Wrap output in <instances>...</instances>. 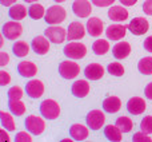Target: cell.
<instances>
[{"label": "cell", "instance_id": "1", "mask_svg": "<svg viewBox=\"0 0 152 142\" xmlns=\"http://www.w3.org/2000/svg\"><path fill=\"white\" fill-rule=\"evenodd\" d=\"M67 18V11L64 10L61 5H51L47 11H45L44 20L45 23H48L50 26L52 24H60L64 21V19Z\"/></svg>", "mask_w": 152, "mask_h": 142}, {"label": "cell", "instance_id": "2", "mask_svg": "<svg viewBox=\"0 0 152 142\" xmlns=\"http://www.w3.org/2000/svg\"><path fill=\"white\" fill-rule=\"evenodd\" d=\"M63 53L67 58L77 61V59H83L84 56L87 55V47H86V44H83V43H80V42H76V40L74 42V40H71L68 44L64 46Z\"/></svg>", "mask_w": 152, "mask_h": 142}, {"label": "cell", "instance_id": "3", "mask_svg": "<svg viewBox=\"0 0 152 142\" xmlns=\"http://www.w3.org/2000/svg\"><path fill=\"white\" fill-rule=\"evenodd\" d=\"M40 113L45 119L53 121L60 115V106L53 99H45L40 103Z\"/></svg>", "mask_w": 152, "mask_h": 142}, {"label": "cell", "instance_id": "4", "mask_svg": "<svg viewBox=\"0 0 152 142\" xmlns=\"http://www.w3.org/2000/svg\"><path fill=\"white\" fill-rule=\"evenodd\" d=\"M44 117L37 115H28L26 119V129L31 133L32 135H40L45 130V121Z\"/></svg>", "mask_w": 152, "mask_h": 142}, {"label": "cell", "instance_id": "5", "mask_svg": "<svg viewBox=\"0 0 152 142\" xmlns=\"http://www.w3.org/2000/svg\"><path fill=\"white\" fill-rule=\"evenodd\" d=\"M3 36L5 39H10V40H16L21 34H23V27L21 24L19 23V20H11V21H7L4 23L3 26Z\"/></svg>", "mask_w": 152, "mask_h": 142}, {"label": "cell", "instance_id": "6", "mask_svg": "<svg viewBox=\"0 0 152 142\" xmlns=\"http://www.w3.org/2000/svg\"><path fill=\"white\" fill-rule=\"evenodd\" d=\"M44 35L51 40L52 43L60 44L67 39V30H64L63 27L58 26V24H52V26L47 27L44 31Z\"/></svg>", "mask_w": 152, "mask_h": 142}, {"label": "cell", "instance_id": "7", "mask_svg": "<svg viewBox=\"0 0 152 142\" xmlns=\"http://www.w3.org/2000/svg\"><path fill=\"white\" fill-rule=\"evenodd\" d=\"M80 72V66L74 61H64L59 66V74L66 79H74Z\"/></svg>", "mask_w": 152, "mask_h": 142}, {"label": "cell", "instance_id": "8", "mask_svg": "<svg viewBox=\"0 0 152 142\" xmlns=\"http://www.w3.org/2000/svg\"><path fill=\"white\" fill-rule=\"evenodd\" d=\"M127 27H128V31L131 32V34L137 35V36L147 34L148 30H150L148 20L145 18H140V16L139 18H134L131 20V23L127 24Z\"/></svg>", "mask_w": 152, "mask_h": 142}, {"label": "cell", "instance_id": "9", "mask_svg": "<svg viewBox=\"0 0 152 142\" xmlns=\"http://www.w3.org/2000/svg\"><path fill=\"white\" fill-rule=\"evenodd\" d=\"M87 125H88L89 129L92 130H99L103 127L105 122V115L102 110H91L87 114Z\"/></svg>", "mask_w": 152, "mask_h": 142}, {"label": "cell", "instance_id": "10", "mask_svg": "<svg viewBox=\"0 0 152 142\" xmlns=\"http://www.w3.org/2000/svg\"><path fill=\"white\" fill-rule=\"evenodd\" d=\"M72 11L77 18H88L92 12V5L88 0H75L72 3Z\"/></svg>", "mask_w": 152, "mask_h": 142}, {"label": "cell", "instance_id": "11", "mask_svg": "<svg viewBox=\"0 0 152 142\" xmlns=\"http://www.w3.org/2000/svg\"><path fill=\"white\" fill-rule=\"evenodd\" d=\"M86 30L87 27H84L81 23L79 21H72L71 24L67 28V39L71 42V40H80L84 38L86 35Z\"/></svg>", "mask_w": 152, "mask_h": 142}, {"label": "cell", "instance_id": "12", "mask_svg": "<svg viewBox=\"0 0 152 142\" xmlns=\"http://www.w3.org/2000/svg\"><path fill=\"white\" fill-rule=\"evenodd\" d=\"M50 42L51 40L48 39L47 36H43V35H39V36L34 38L32 40V51L37 54V55H45V54L50 51Z\"/></svg>", "mask_w": 152, "mask_h": 142}, {"label": "cell", "instance_id": "13", "mask_svg": "<svg viewBox=\"0 0 152 142\" xmlns=\"http://www.w3.org/2000/svg\"><path fill=\"white\" fill-rule=\"evenodd\" d=\"M26 92L28 94V97L37 99L44 94V84L39 79H32L26 84Z\"/></svg>", "mask_w": 152, "mask_h": 142}, {"label": "cell", "instance_id": "14", "mask_svg": "<svg viewBox=\"0 0 152 142\" xmlns=\"http://www.w3.org/2000/svg\"><path fill=\"white\" fill-rule=\"evenodd\" d=\"M128 30L127 26H123V24H111V26L107 27V31H105V35L110 40H118L123 39L126 36V32Z\"/></svg>", "mask_w": 152, "mask_h": 142}, {"label": "cell", "instance_id": "15", "mask_svg": "<svg viewBox=\"0 0 152 142\" xmlns=\"http://www.w3.org/2000/svg\"><path fill=\"white\" fill-rule=\"evenodd\" d=\"M128 10L124 5H112L108 10V18L112 21H126L128 19Z\"/></svg>", "mask_w": 152, "mask_h": 142}, {"label": "cell", "instance_id": "16", "mask_svg": "<svg viewBox=\"0 0 152 142\" xmlns=\"http://www.w3.org/2000/svg\"><path fill=\"white\" fill-rule=\"evenodd\" d=\"M145 101L140 97H132L127 103V110L132 114V115H139L145 111Z\"/></svg>", "mask_w": 152, "mask_h": 142}, {"label": "cell", "instance_id": "17", "mask_svg": "<svg viewBox=\"0 0 152 142\" xmlns=\"http://www.w3.org/2000/svg\"><path fill=\"white\" fill-rule=\"evenodd\" d=\"M86 27H87V32H88L91 36H95V38L100 36V35L103 34V31H104V24H103L102 19L96 18V16L89 18Z\"/></svg>", "mask_w": 152, "mask_h": 142}, {"label": "cell", "instance_id": "18", "mask_svg": "<svg viewBox=\"0 0 152 142\" xmlns=\"http://www.w3.org/2000/svg\"><path fill=\"white\" fill-rule=\"evenodd\" d=\"M84 75L89 81H99L104 75V67L100 63H89L84 70Z\"/></svg>", "mask_w": 152, "mask_h": 142}, {"label": "cell", "instance_id": "19", "mask_svg": "<svg viewBox=\"0 0 152 142\" xmlns=\"http://www.w3.org/2000/svg\"><path fill=\"white\" fill-rule=\"evenodd\" d=\"M88 126V125H87ZM84 126L81 124H75L69 127V135L74 138L75 141H84L88 138L89 135V130L88 127Z\"/></svg>", "mask_w": 152, "mask_h": 142}, {"label": "cell", "instance_id": "20", "mask_svg": "<svg viewBox=\"0 0 152 142\" xmlns=\"http://www.w3.org/2000/svg\"><path fill=\"white\" fill-rule=\"evenodd\" d=\"M103 109H104V111H107L110 114L118 113L121 109V99L116 95H111V97L105 98L103 101Z\"/></svg>", "mask_w": 152, "mask_h": 142}, {"label": "cell", "instance_id": "21", "mask_svg": "<svg viewBox=\"0 0 152 142\" xmlns=\"http://www.w3.org/2000/svg\"><path fill=\"white\" fill-rule=\"evenodd\" d=\"M89 87L91 86H89V83L87 81H84V79H79V81H76L75 83L72 84L71 91L75 97L86 98L87 95L89 94Z\"/></svg>", "mask_w": 152, "mask_h": 142}, {"label": "cell", "instance_id": "22", "mask_svg": "<svg viewBox=\"0 0 152 142\" xmlns=\"http://www.w3.org/2000/svg\"><path fill=\"white\" fill-rule=\"evenodd\" d=\"M18 71L21 76H26V78H32V76L36 75L37 72V66L34 62L29 61H23L18 64Z\"/></svg>", "mask_w": 152, "mask_h": 142}, {"label": "cell", "instance_id": "23", "mask_svg": "<svg viewBox=\"0 0 152 142\" xmlns=\"http://www.w3.org/2000/svg\"><path fill=\"white\" fill-rule=\"evenodd\" d=\"M112 54L116 59H126L131 54V44L128 42H118L113 46Z\"/></svg>", "mask_w": 152, "mask_h": 142}, {"label": "cell", "instance_id": "24", "mask_svg": "<svg viewBox=\"0 0 152 142\" xmlns=\"http://www.w3.org/2000/svg\"><path fill=\"white\" fill-rule=\"evenodd\" d=\"M104 135L107 137V140H110L112 142L123 141V132L116 125H107L104 127Z\"/></svg>", "mask_w": 152, "mask_h": 142}, {"label": "cell", "instance_id": "25", "mask_svg": "<svg viewBox=\"0 0 152 142\" xmlns=\"http://www.w3.org/2000/svg\"><path fill=\"white\" fill-rule=\"evenodd\" d=\"M8 15L13 20H23L27 15H28V10L26 8V5L23 4H13L10 7Z\"/></svg>", "mask_w": 152, "mask_h": 142}, {"label": "cell", "instance_id": "26", "mask_svg": "<svg viewBox=\"0 0 152 142\" xmlns=\"http://www.w3.org/2000/svg\"><path fill=\"white\" fill-rule=\"evenodd\" d=\"M12 53L15 54V56L18 58H24L28 55L29 53V44L24 40H18L15 42V44L12 46Z\"/></svg>", "mask_w": 152, "mask_h": 142}, {"label": "cell", "instance_id": "27", "mask_svg": "<svg viewBox=\"0 0 152 142\" xmlns=\"http://www.w3.org/2000/svg\"><path fill=\"white\" fill-rule=\"evenodd\" d=\"M8 107L13 115H23L26 113V105L20 99H10L8 101Z\"/></svg>", "mask_w": 152, "mask_h": 142}, {"label": "cell", "instance_id": "28", "mask_svg": "<svg viewBox=\"0 0 152 142\" xmlns=\"http://www.w3.org/2000/svg\"><path fill=\"white\" fill-rule=\"evenodd\" d=\"M137 70L143 75H152V56L142 58L137 63Z\"/></svg>", "mask_w": 152, "mask_h": 142}, {"label": "cell", "instance_id": "29", "mask_svg": "<svg viewBox=\"0 0 152 142\" xmlns=\"http://www.w3.org/2000/svg\"><path fill=\"white\" fill-rule=\"evenodd\" d=\"M0 122H1V126L4 129H7L8 132H13L16 129L15 125V119L11 115L10 113H5V111H1L0 113Z\"/></svg>", "mask_w": 152, "mask_h": 142}, {"label": "cell", "instance_id": "30", "mask_svg": "<svg viewBox=\"0 0 152 142\" xmlns=\"http://www.w3.org/2000/svg\"><path fill=\"white\" fill-rule=\"evenodd\" d=\"M116 126L121 130L123 133H129L132 129H134V122L129 117H126V115H121L116 119Z\"/></svg>", "mask_w": 152, "mask_h": 142}, {"label": "cell", "instance_id": "31", "mask_svg": "<svg viewBox=\"0 0 152 142\" xmlns=\"http://www.w3.org/2000/svg\"><path fill=\"white\" fill-rule=\"evenodd\" d=\"M28 15L31 16V19H34V20H39L43 16H45V10L39 3H32L28 10Z\"/></svg>", "mask_w": 152, "mask_h": 142}, {"label": "cell", "instance_id": "32", "mask_svg": "<svg viewBox=\"0 0 152 142\" xmlns=\"http://www.w3.org/2000/svg\"><path fill=\"white\" fill-rule=\"evenodd\" d=\"M92 50L96 55H104L110 50V43L107 39H97L96 42L92 44Z\"/></svg>", "mask_w": 152, "mask_h": 142}, {"label": "cell", "instance_id": "33", "mask_svg": "<svg viewBox=\"0 0 152 142\" xmlns=\"http://www.w3.org/2000/svg\"><path fill=\"white\" fill-rule=\"evenodd\" d=\"M107 71L113 76H123L124 75V67L121 63L119 62H112V63L108 64Z\"/></svg>", "mask_w": 152, "mask_h": 142}, {"label": "cell", "instance_id": "34", "mask_svg": "<svg viewBox=\"0 0 152 142\" xmlns=\"http://www.w3.org/2000/svg\"><path fill=\"white\" fill-rule=\"evenodd\" d=\"M140 129L142 132L147 133V134H152V117L151 115H145L142 119V124H140Z\"/></svg>", "mask_w": 152, "mask_h": 142}, {"label": "cell", "instance_id": "35", "mask_svg": "<svg viewBox=\"0 0 152 142\" xmlns=\"http://www.w3.org/2000/svg\"><path fill=\"white\" fill-rule=\"evenodd\" d=\"M23 89L20 86H13L8 90V98L10 99H21L23 98Z\"/></svg>", "mask_w": 152, "mask_h": 142}, {"label": "cell", "instance_id": "36", "mask_svg": "<svg viewBox=\"0 0 152 142\" xmlns=\"http://www.w3.org/2000/svg\"><path fill=\"white\" fill-rule=\"evenodd\" d=\"M132 141L134 142H151V137L150 134L144 132H139V133H135L134 137H132Z\"/></svg>", "mask_w": 152, "mask_h": 142}, {"label": "cell", "instance_id": "37", "mask_svg": "<svg viewBox=\"0 0 152 142\" xmlns=\"http://www.w3.org/2000/svg\"><path fill=\"white\" fill-rule=\"evenodd\" d=\"M15 141L16 142H31L32 137H31V134H28L27 132H20L15 135Z\"/></svg>", "mask_w": 152, "mask_h": 142}, {"label": "cell", "instance_id": "38", "mask_svg": "<svg viewBox=\"0 0 152 142\" xmlns=\"http://www.w3.org/2000/svg\"><path fill=\"white\" fill-rule=\"evenodd\" d=\"M10 82H11V75L7 71L1 70L0 71V86H7Z\"/></svg>", "mask_w": 152, "mask_h": 142}, {"label": "cell", "instance_id": "39", "mask_svg": "<svg viewBox=\"0 0 152 142\" xmlns=\"http://www.w3.org/2000/svg\"><path fill=\"white\" fill-rule=\"evenodd\" d=\"M92 3H94V5H96V7H110V5H112L113 3H115V0H92Z\"/></svg>", "mask_w": 152, "mask_h": 142}, {"label": "cell", "instance_id": "40", "mask_svg": "<svg viewBox=\"0 0 152 142\" xmlns=\"http://www.w3.org/2000/svg\"><path fill=\"white\" fill-rule=\"evenodd\" d=\"M143 11L145 15H152V0H145L143 3Z\"/></svg>", "mask_w": 152, "mask_h": 142}, {"label": "cell", "instance_id": "41", "mask_svg": "<svg viewBox=\"0 0 152 142\" xmlns=\"http://www.w3.org/2000/svg\"><path fill=\"white\" fill-rule=\"evenodd\" d=\"M143 46H144V50L148 51V53L152 54V35L148 38H145V40L143 42Z\"/></svg>", "mask_w": 152, "mask_h": 142}, {"label": "cell", "instance_id": "42", "mask_svg": "<svg viewBox=\"0 0 152 142\" xmlns=\"http://www.w3.org/2000/svg\"><path fill=\"white\" fill-rule=\"evenodd\" d=\"M10 62V56H8L7 53H0V67H4L7 66V63Z\"/></svg>", "mask_w": 152, "mask_h": 142}, {"label": "cell", "instance_id": "43", "mask_svg": "<svg viewBox=\"0 0 152 142\" xmlns=\"http://www.w3.org/2000/svg\"><path fill=\"white\" fill-rule=\"evenodd\" d=\"M144 94H145V97H147L148 99H152V82L151 83H148L147 87L144 89Z\"/></svg>", "mask_w": 152, "mask_h": 142}, {"label": "cell", "instance_id": "44", "mask_svg": "<svg viewBox=\"0 0 152 142\" xmlns=\"http://www.w3.org/2000/svg\"><path fill=\"white\" fill-rule=\"evenodd\" d=\"M7 132H8V130L4 129V127H3V130H0V141H3V142L10 141V137H8Z\"/></svg>", "mask_w": 152, "mask_h": 142}, {"label": "cell", "instance_id": "45", "mask_svg": "<svg viewBox=\"0 0 152 142\" xmlns=\"http://www.w3.org/2000/svg\"><path fill=\"white\" fill-rule=\"evenodd\" d=\"M119 1H120L121 5H124V7H132V5L136 4L137 0H119Z\"/></svg>", "mask_w": 152, "mask_h": 142}, {"label": "cell", "instance_id": "46", "mask_svg": "<svg viewBox=\"0 0 152 142\" xmlns=\"http://www.w3.org/2000/svg\"><path fill=\"white\" fill-rule=\"evenodd\" d=\"M0 3L4 7H11V5H13L16 3V0H0Z\"/></svg>", "mask_w": 152, "mask_h": 142}, {"label": "cell", "instance_id": "47", "mask_svg": "<svg viewBox=\"0 0 152 142\" xmlns=\"http://www.w3.org/2000/svg\"><path fill=\"white\" fill-rule=\"evenodd\" d=\"M24 1H26V3H31V4H32V3H35V1H39V0H24Z\"/></svg>", "mask_w": 152, "mask_h": 142}, {"label": "cell", "instance_id": "48", "mask_svg": "<svg viewBox=\"0 0 152 142\" xmlns=\"http://www.w3.org/2000/svg\"><path fill=\"white\" fill-rule=\"evenodd\" d=\"M63 142H71V140H69V138H64Z\"/></svg>", "mask_w": 152, "mask_h": 142}, {"label": "cell", "instance_id": "49", "mask_svg": "<svg viewBox=\"0 0 152 142\" xmlns=\"http://www.w3.org/2000/svg\"><path fill=\"white\" fill-rule=\"evenodd\" d=\"M53 1H56V3H63V1H66V0H53Z\"/></svg>", "mask_w": 152, "mask_h": 142}]
</instances>
